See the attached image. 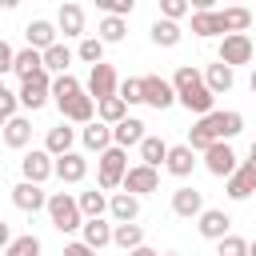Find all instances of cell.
Instances as JSON below:
<instances>
[{
	"label": "cell",
	"mask_w": 256,
	"mask_h": 256,
	"mask_svg": "<svg viewBox=\"0 0 256 256\" xmlns=\"http://www.w3.org/2000/svg\"><path fill=\"white\" fill-rule=\"evenodd\" d=\"M172 88H176V100H180L188 112H196V116H208V112H216V108H212V104H216V96L208 92V84H204L200 68H192V64H180V68H176V76H172Z\"/></svg>",
	"instance_id": "obj_2"
},
{
	"label": "cell",
	"mask_w": 256,
	"mask_h": 256,
	"mask_svg": "<svg viewBox=\"0 0 256 256\" xmlns=\"http://www.w3.org/2000/svg\"><path fill=\"white\" fill-rule=\"evenodd\" d=\"M252 36L248 32H232V36H224L220 40V52H216V60L220 64H228V68H236V64H252Z\"/></svg>",
	"instance_id": "obj_5"
},
{
	"label": "cell",
	"mask_w": 256,
	"mask_h": 256,
	"mask_svg": "<svg viewBox=\"0 0 256 256\" xmlns=\"http://www.w3.org/2000/svg\"><path fill=\"white\" fill-rule=\"evenodd\" d=\"M72 140H76V128H68V124H56V128H48V136H44V152L56 160V156L72 152Z\"/></svg>",
	"instance_id": "obj_23"
},
{
	"label": "cell",
	"mask_w": 256,
	"mask_h": 256,
	"mask_svg": "<svg viewBox=\"0 0 256 256\" xmlns=\"http://www.w3.org/2000/svg\"><path fill=\"white\" fill-rule=\"evenodd\" d=\"M84 88H80V80L72 76V72H64V76H56L52 80V100H56V108H64L68 100H76Z\"/></svg>",
	"instance_id": "obj_32"
},
{
	"label": "cell",
	"mask_w": 256,
	"mask_h": 256,
	"mask_svg": "<svg viewBox=\"0 0 256 256\" xmlns=\"http://www.w3.org/2000/svg\"><path fill=\"white\" fill-rule=\"evenodd\" d=\"M192 32H196V36H220V40L228 36V32H224V16H220L216 8H212V12H192Z\"/></svg>",
	"instance_id": "obj_27"
},
{
	"label": "cell",
	"mask_w": 256,
	"mask_h": 256,
	"mask_svg": "<svg viewBox=\"0 0 256 256\" xmlns=\"http://www.w3.org/2000/svg\"><path fill=\"white\" fill-rule=\"evenodd\" d=\"M204 168L212 172V176H220V180H228L240 164H236V152H232V144H212L208 152H204Z\"/></svg>",
	"instance_id": "obj_11"
},
{
	"label": "cell",
	"mask_w": 256,
	"mask_h": 256,
	"mask_svg": "<svg viewBox=\"0 0 256 256\" xmlns=\"http://www.w3.org/2000/svg\"><path fill=\"white\" fill-rule=\"evenodd\" d=\"M12 64H16V52L8 40H0V80H4V72H12Z\"/></svg>",
	"instance_id": "obj_45"
},
{
	"label": "cell",
	"mask_w": 256,
	"mask_h": 256,
	"mask_svg": "<svg viewBox=\"0 0 256 256\" xmlns=\"http://www.w3.org/2000/svg\"><path fill=\"white\" fill-rule=\"evenodd\" d=\"M48 220H52L56 232H76V228H84L80 204H76V196H68V192H48Z\"/></svg>",
	"instance_id": "obj_4"
},
{
	"label": "cell",
	"mask_w": 256,
	"mask_h": 256,
	"mask_svg": "<svg viewBox=\"0 0 256 256\" xmlns=\"http://www.w3.org/2000/svg\"><path fill=\"white\" fill-rule=\"evenodd\" d=\"M12 240H16V236H12V228H8V224H4V220H0V248H4V252H8V244H12Z\"/></svg>",
	"instance_id": "obj_47"
},
{
	"label": "cell",
	"mask_w": 256,
	"mask_h": 256,
	"mask_svg": "<svg viewBox=\"0 0 256 256\" xmlns=\"http://www.w3.org/2000/svg\"><path fill=\"white\" fill-rule=\"evenodd\" d=\"M116 96H120L124 104H144V88H140V80H136V76H128V80H120V88H116Z\"/></svg>",
	"instance_id": "obj_41"
},
{
	"label": "cell",
	"mask_w": 256,
	"mask_h": 256,
	"mask_svg": "<svg viewBox=\"0 0 256 256\" xmlns=\"http://www.w3.org/2000/svg\"><path fill=\"white\" fill-rule=\"evenodd\" d=\"M56 176H60V184H80L88 176V160L80 152H64V156H56Z\"/></svg>",
	"instance_id": "obj_17"
},
{
	"label": "cell",
	"mask_w": 256,
	"mask_h": 256,
	"mask_svg": "<svg viewBox=\"0 0 256 256\" xmlns=\"http://www.w3.org/2000/svg\"><path fill=\"white\" fill-rule=\"evenodd\" d=\"M224 192L232 196V200H248L252 192H256V164H240L232 176H228V184H224Z\"/></svg>",
	"instance_id": "obj_15"
},
{
	"label": "cell",
	"mask_w": 256,
	"mask_h": 256,
	"mask_svg": "<svg viewBox=\"0 0 256 256\" xmlns=\"http://www.w3.org/2000/svg\"><path fill=\"white\" fill-rule=\"evenodd\" d=\"M216 256H248V240L244 236H224L216 244Z\"/></svg>",
	"instance_id": "obj_42"
},
{
	"label": "cell",
	"mask_w": 256,
	"mask_h": 256,
	"mask_svg": "<svg viewBox=\"0 0 256 256\" xmlns=\"http://www.w3.org/2000/svg\"><path fill=\"white\" fill-rule=\"evenodd\" d=\"M60 116H64L68 124H92V120H96V100H92L88 92H80L76 100H68V104L60 108Z\"/></svg>",
	"instance_id": "obj_18"
},
{
	"label": "cell",
	"mask_w": 256,
	"mask_h": 256,
	"mask_svg": "<svg viewBox=\"0 0 256 256\" xmlns=\"http://www.w3.org/2000/svg\"><path fill=\"white\" fill-rule=\"evenodd\" d=\"M24 36H28V48H36V52H48V48L56 44V24H52V20H28Z\"/></svg>",
	"instance_id": "obj_21"
},
{
	"label": "cell",
	"mask_w": 256,
	"mask_h": 256,
	"mask_svg": "<svg viewBox=\"0 0 256 256\" xmlns=\"http://www.w3.org/2000/svg\"><path fill=\"white\" fill-rule=\"evenodd\" d=\"M124 176H128V152L124 148H108L96 156V184L100 192H112V188H124Z\"/></svg>",
	"instance_id": "obj_3"
},
{
	"label": "cell",
	"mask_w": 256,
	"mask_h": 256,
	"mask_svg": "<svg viewBox=\"0 0 256 256\" xmlns=\"http://www.w3.org/2000/svg\"><path fill=\"white\" fill-rule=\"evenodd\" d=\"M80 144H84L88 152H96V156H100V152H108V148H112V128H108V124H100V120H92V124H84V128H80Z\"/></svg>",
	"instance_id": "obj_19"
},
{
	"label": "cell",
	"mask_w": 256,
	"mask_h": 256,
	"mask_svg": "<svg viewBox=\"0 0 256 256\" xmlns=\"http://www.w3.org/2000/svg\"><path fill=\"white\" fill-rule=\"evenodd\" d=\"M68 64H72V52H68V44H52L48 52H44V72H56V76H64L68 72Z\"/></svg>",
	"instance_id": "obj_36"
},
{
	"label": "cell",
	"mask_w": 256,
	"mask_h": 256,
	"mask_svg": "<svg viewBox=\"0 0 256 256\" xmlns=\"http://www.w3.org/2000/svg\"><path fill=\"white\" fill-rule=\"evenodd\" d=\"M240 132H244V116L240 112H208L188 128V148L192 152H208L212 144H228Z\"/></svg>",
	"instance_id": "obj_1"
},
{
	"label": "cell",
	"mask_w": 256,
	"mask_h": 256,
	"mask_svg": "<svg viewBox=\"0 0 256 256\" xmlns=\"http://www.w3.org/2000/svg\"><path fill=\"white\" fill-rule=\"evenodd\" d=\"M196 228H200V236H204V240H216V244H220L224 236H232V216H228L224 208H204Z\"/></svg>",
	"instance_id": "obj_10"
},
{
	"label": "cell",
	"mask_w": 256,
	"mask_h": 256,
	"mask_svg": "<svg viewBox=\"0 0 256 256\" xmlns=\"http://www.w3.org/2000/svg\"><path fill=\"white\" fill-rule=\"evenodd\" d=\"M96 32H100V40H104V44H120V40H124V32H128V24H124L120 16H104Z\"/></svg>",
	"instance_id": "obj_39"
},
{
	"label": "cell",
	"mask_w": 256,
	"mask_h": 256,
	"mask_svg": "<svg viewBox=\"0 0 256 256\" xmlns=\"http://www.w3.org/2000/svg\"><path fill=\"white\" fill-rule=\"evenodd\" d=\"M116 88H120V80H116V68L112 64H96L92 72H88V96L100 104V100H108V96H116Z\"/></svg>",
	"instance_id": "obj_9"
},
{
	"label": "cell",
	"mask_w": 256,
	"mask_h": 256,
	"mask_svg": "<svg viewBox=\"0 0 256 256\" xmlns=\"http://www.w3.org/2000/svg\"><path fill=\"white\" fill-rule=\"evenodd\" d=\"M112 244L124 248V252H132V248L144 244V228L140 224H112Z\"/></svg>",
	"instance_id": "obj_34"
},
{
	"label": "cell",
	"mask_w": 256,
	"mask_h": 256,
	"mask_svg": "<svg viewBox=\"0 0 256 256\" xmlns=\"http://www.w3.org/2000/svg\"><path fill=\"white\" fill-rule=\"evenodd\" d=\"M96 4L104 8V16H120V20L136 8V0H96Z\"/></svg>",
	"instance_id": "obj_43"
},
{
	"label": "cell",
	"mask_w": 256,
	"mask_h": 256,
	"mask_svg": "<svg viewBox=\"0 0 256 256\" xmlns=\"http://www.w3.org/2000/svg\"><path fill=\"white\" fill-rule=\"evenodd\" d=\"M248 88H252V92H256V68H252V80H248Z\"/></svg>",
	"instance_id": "obj_50"
},
{
	"label": "cell",
	"mask_w": 256,
	"mask_h": 256,
	"mask_svg": "<svg viewBox=\"0 0 256 256\" xmlns=\"http://www.w3.org/2000/svg\"><path fill=\"white\" fill-rule=\"evenodd\" d=\"M20 104L28 108V112H36V108H44L48 104V96H52V76L48 72H36L32 80H20Z\"/></svg>",
	"instance_id": "obj_6"
},
{
	"label": "cell",
	"mask_w": 256,
	"mask_h": 256,
	"mask_svg": "<svg viewBox=\"0 0 256 256\" xmlns=\"http://www.w3.org/2000/svg\"><path fill=\"white\" fill-rule=\"evenodd\" d=\"M140 88H144V104L156 108V112H164V108L176 104V88L164 76H140Z\"/></svg>",
	"instance_id": "obj_7"
},
{
	"label": "cell",
	"mask_w": 256,
	"mask_h": 256,
	"mask_svg": "<svg viewBox=\"0 0 256 256\" xmlns=\"http://www.w3.org/2000/svg\"><path fill=\"white\" fill-rule=\"evenodd\" d=\"M12 72H16L20 80H32L36 72H44V52H36V48H20V52H16V64H12Z\"/></svg>",
	"instance_id": "obj_28"
},
{
	"label": "cell",
	"mask_w": 256,
	"mask_h": 256,
	"mask_svg": "<svg viewBox=\"0 0 256 256\" xmlns=\"http://www.w3.org/2000/svg\"><path fill=\"white\" fill-rule=\"evenodd\" d=\"M4 256H40V236H32V232L28 236H16Z\"/></svg>",
	"instance_id": "obj_40"
},
{
	"label": "cell",
	"mask_w": 256,
	"mask_h": 256,
	"mask_svg": "<svg viewBox=\"0 0 256 256\" xmlns=\"http://www.w3.org/2000/svg\"><path fill=\"white\" fill-rule=\"evenodd\" d=\"M188 8H192L188 0H160V12H164V20H172V24H176V20H180Z\"/></svg>",
	"instance_id": "obj_44"
},
{
	"label": "cell",
	"mask_w": 256,
	"mask_h": 256,
	"mask_svg": "<svg viewBox=\"0 0 256 256\" xmlns=\"http://www.w3.org/2000/svg\"><path fill=\"white\" fill-rule=\"evenodd\" d=\"M248 256H256V240H248Z\"/></svg>",
	"instance_id": "obj_51"
},
{
	"label": "cell",
	"mask_w": 256,
	"mask_h": 256,
	"mask_svg": "<svg viewBox=\"0 0 256 256\" xmlns=\"http://www.w3.org/2000/svg\"><path fill=\"white\" fill-rule=\"evenodd\" d=\"M64 256H96L84 240H72V244H64Z\"/></svg>",
	"instance_id": "obj_46"
},
{
	"label": "cell",
	"mask_w": 256,
	"mask_h": 256,
	"mask_svg": "<svg viewBox=\"0 0 256 256\" xmlns=\"http://www.w3.org/2000/svg\"><path fill=\"white\" fill-rule=\"evenodd\" d=\"M4 144L8 148H28L32 144V120L28 116H12L4 124Z\"/></svg>",
	"instance_id": "obj_26"
},
{
	"label": "cell",
	"mask_w": 256,
	"mask_h": 256,
	"mask_svg": "<svg viewBox=\"0 0 256 256\" xmlns=\"http://www.w3.org/2000/svg\"><path fill=\"white\" fill-rule=\"evenodd\" d=\"M248 164H256V140H252V148H248Z\"/></svg>",
	"instance_id": "obj_49"
},
{
	"label": "cell",
	"mask_w": 256,
	"mask_h": 256,
	"mask_svg": "<svg viewBox=\"0 0 256 256\" xmlns=\"http://www.w3.org/2000/svg\"><path fill=\"white\" fill-rule=\"evenodd\" d=\"M0 96H4V80H0Z\"/></svg>",
	"instance_id": "obj_52"
},
{
	"label": "cell",
	"mask_w": 256,
	"mask_h": 256,
	"mask_svg": "<svg viewBox=\"0 0 256 256\" xmlns=\"http://www.w3.org/2000/svg\"><path fill=\"white\" fill-rule=\"evenodd\" d=\"M12 204L20 208V212H40V208H48V192H44V184H28V180H20L16 188H12Z\"/></svg>",
	"instance_id": "obj_13"
},
{
	"label": "cell",
	"mask_w": 256,
	"mask_h": 256,
	"mask_svg": "<svg viewBox=\"0 0 256 256\" xmlns=\"http://www.w3.org/2000/svg\"><path fill=\"white\" fill-rule=\"evenodd\" d=\"M164 256H180V252H164Z\"/></svg>",
	"instance_id": "obj_54"
},
{
	"label": "cell",
	"mask_w": 256,
	"mask_h": 256,
	"mask_svg": "<svg viewBox=\"0 0 256 256\" xmlns=\"http://www.w3.org/2000/svg\"><path fill=\"white\" fill-rule=\"evenodd\" d=\"M76 204H80V216H84V220H100V216L108 212V196H104V192H96V188L80 192V196H76Z\"/></svg>",
	"instance_id": "obj_31"
},
{
	"label": "cell",
	"mask_w": 256,
	"mask_h": 256,
	"mask_svg": "<svg viewBox=\"0 0 256 256\" xmlns=\"http://www.w3.org/2000/svg\"><path fill=\"white\" fill-rule=\"evenodd\" d=\"M76 56H80L84 64H92V68L104 64V40H100V36H84L80 48H76Z\"/></svg>",
	"instance_id": "obj_37"
},
{
	"label": "cell",
	"mask_w": 256,
	"mask_h": 256,
	"mask_svg": "<svg viewBox=\"0 0 256 256\" xmlns=\"http://www.w3.org/2000/svg\"><path fill=\"white\" fill-rule=\"evenodd\" d=\"M20 172H24V180H28V184H44L48 176H56V160H52L44 148H32V152H24Z\"/></svg>",
	"instance_id": "obj_8"
},
{
	"label": "cell",
	"mask_w": 256,
	"mask_h": 256,
	"mask_svg": "<svg viewBox=\"0 0 256 256\" xmlns=\"http://www.w3.org/2000/svg\"><path fill=\"white\" fill-rule=\"evenodd\" d=\"M160 188V172L156 168H148V164H132L128 168V176H124V192H132V196H148V192H156Z\"/></svg>",
	"instance_id": "obj_12"
},
{
	"label": "cell",
	"mask_w": 256,
	"mask_h": 256,
	"mask_svg": "<svg viewBox=\"0 0 256 256\" xmlns=\"http://www.w3.org/2000/svg\"><path fill=\"white\" fill-rule=\"evenodd\" d=\"M124 116H128V104H124L120 96H108V100H100V104H96V120H100V124H108V128H116Z\"/></svg>",
	"instance_id": "obj_33"
},
{
	"label": "cell",
	"mask_w": 256,
	"mask_h": 256,
	"mask_svg": "<svg viewBox=\"0 0 256 256\" xmlns=\"http://www.w3.org/2000/svg\"><path fill=\"white\" fill-rule=\"evenodd\" d=\"M4 124H8V120H4V116H0V128H4Z\"/></svg>",
	"instance_id": "obj_53"
},
{
	"label": "cell",
	"mask_w": 256,
	"mask_h": 256,
	"mask_svg": "<svg viewBox=\"0 0 256 256\" xmlns=\"http://www.w3.org/2000/svg\"><path fill=\"white\" fill-rule=\"evenodd\" d=\"M172 212L176 216H184V220H200V212H204V196L196 192V188H188V184H180L176 192H172Z\"/></svg>",
	"instance_id": "obj_16"
},
{
	"label": "cell",
	"mask_w": 256,
	"mask_h": 256,
	"mask_svg": "<svg viewBox=\"0 0 256 256\" xmlns=\"http://www.w3.org/2000/svg\"><path fill=\"white\" fill-rule=\"evenodd\" d=\"M220 16H224V32L228 36L232 32H248V24H252V12L248 8H224Z\"/></svg>",
	"instance_id": "obj_38"
},
{
	"label": "cell",
	"mask_w": 256,
	"mask_h": 256,
	"mask_svg": "<svg viewBox=\"0 0 256 256\" xmlns=\"http://www.w3.org/2000/svg\"><path fill=\"white\" fill-rule=\"evenodd\" d=\"M144 136H148V132H144V120H140V116H124V120L112 128V144L124 148V152H128V148H140Z\"/></svg>",
	"instance_id": "obj_14"
},
{
	"label": "cell",
	"mask_w": 256,
	"mask_h": 256,
	"mask_svg": "<svg viewBox=\"0 0 256 256\" xmlns=\"http://www.w3.org/2000/svg\"><path fill=\"white\" fill-rule=\"evenodd\" d=\"M204 84H208V92H212V96H220V92H228V88L236 84V72H232L228 64H220V60H216V64H208V68H204Z\"/></svg>",
	"instance_id": "obj_25"
},
{
	"label": "cell",
	"mask_w": 256,
	"mask_h": 256,
	"mask_svg": "<svg viewBox=\"0 0 256 256\" xmlns=\"http://www.w3.org/2000/svg\"><path fill=\"white\" fill-rule=\"evenodd\" d=\"M168 148H172V144H164L160 136H144V144H140V164H148V168L160 172V164L168 160Z\"/></svg>",
	"instance_id": "obj_30"
},
{
	"label": "cell",
	"mask_w": 256,
	"mask_h": 256,
	"mask_svg": "<svg viewBox=\"0 0 256 256\" xmlns=\"http://www.w3.org/2000/svg\"><path fill=\"white\" fill-rule=\"evenodd\" d=\"M128 256H160V252H156V248H148V244H140V248H132Z\"/></svg>",
	"instance_id": "obj_48"
},
{
	"label": "cell",
	"mask_w": 256,
	"mask_h": 256,
	"mask_svg": "<svg viewBox=\"0 0 256 256\" xmlns=\"http://www.w3.org/2000/svg\"><path fill=\"white\" fill-rule=\"evenodd\" d=\"M148 36H152V44H156V48H176L184 32H180V24H172V20H156Z\"/></svg>",
	"instance_id": "obj_35"
},
{
	"label": "cell",
	"mask_w": 256,
	"mask_h": 256,
	"mask_svg": "<svg viewBox=\"0 0 256 256\" xmlns=\"http://www.w3.org/2000/svg\"><path fill=\"white\" fill-rule=\"evenodd\" d=\"M80 232H84V244H88L92 252H100L104 244H112V224H108L104 216H100V220H84Z\"/></svg>",
	"instance_id": "obj_29"
},
{
	"label": "cell",
	"mask_w": 256,
	"mask_h": 256,
	"mask_svg": "<svg viewBox=\"0 0 256 256\" xmlns=\"http://www.w3.org/2000/svg\"><path fill=\"white\" fill-rule=\"evenodd\" d=\"M164 168L172 172V176H192V168H196V152L188 148V144H172L168 148V160H164Z\"/></svg>",
	"instance_id": "obj_22"
},
{
	"label": "cell",
	"mask_w": 256,
	"mask_h": 256,
	"mask_svg": "<svg viewBox=\"0 0 256 256\" xmlns=\"http://www.w3.org/2000/svg\"><path fill=\"white\" fill-rule=\"evenodd\" d=\"M108 212H112L116 224H136V216H140V196H132V192H116V196L108 200Z\"/></svg>",
	"instance_id": "obj_20"
},
{
	"label": "cell",
	"mask_w": 256,
	"mask_h": 256,
	"mask_svg": "<svg viewBox=\"0 0 256 256\" xmlns=\"http://www.w3.org/2000/svg\"><path fill=\"white\" fill-rule=\"evenodd\" d=\"M56 28H60L64 36H84V8H80V4H60Z\"/></svg>",
	"instance_id": "obj_24"
}]
</instances>
